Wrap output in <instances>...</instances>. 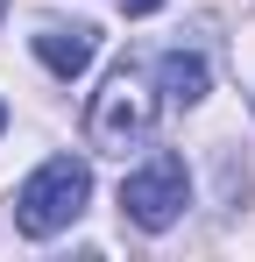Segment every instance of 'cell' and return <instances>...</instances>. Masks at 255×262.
<instances>
[{"instance_id":"obj_1","label":"cell","mask_w":255,"mask_h":262,"mask_svg":"<svg viewBox=\"0 0 255 262\" xmlns=\"http://www.w3.org/2000/svg\"><path fill=\"white\" fill-rule=\"evenodd\" d=\"M85 199H92V170H85L78 156H50V163L14 191V227H22L29 241H50V234H64V227L85 213Z\"/></svg>"},{"instance_id":"obj_2","label":"cell","mask_w":255,"mask_h":262,"mask_svg":"<svg viewBox=\"0 0 255 262\" xmlns=\"http://www.w3.org/2000/svg\"><path fill=\"white\" fill-rule=\"evenodd\" d=\"M184 206H192V170H184V156H170V149H156L142 170L121 177V213L135 220L142 234L177 227V220H184Z\"/></svg>"},{"instance_id":"obj_3","label":"cell","mask_w":255,"mask_h":262,"mask_svg":"<svg viewBox=\"0 0 255 262\" xmlns=\"http://www.w3.org/2000/svg\"><path fill=\"white\" fill-rule=\"evenodd\" d=\"M149 121H156V99H149V85H142V71H114L107 85L92 92V114H85V135L99 142V149H128V142H142L149 135Z\"/></svg>"},{"instance_id":"obj_4","label":"cell","mask_w":255,"mask_h":262,"mask_svg":"<svg viewBox=\"0 0 255 262\" xmlns=\"http://www.w3.org/2000/svg\"><path fill=\"white\" fill-rule=\"evenodd\" d=\"M92 50H99L92 29H36V57L57 71V78H78L85 64H92Z\"/></svg>"},{"instance_id":"obj_5","label":"cell","mask_w":255,"mask_h":262,"mask_svg":"<svg viewBox=\"0 0 255 262\" xmlns=\"http://www.w3.org/2000/svg\"><path fill=\"white\" fill-rule=\"evenodd\" d=\"M156 71H163L170 106H199V99H206V57H192V50H170Z\"/></svg>"},{"instance_id":"obj_6","label":"cell","mask_w":255,"mask_h":262,"mask_svg":"<svg viewBox=\"0 0 255 262\" xmlns=\"http://www.w3.org/2000/svg\"><path fill=\"white\" fill-rule=\"evenodd\" d=\"M128 14H156V7H163V0H121Z\"/></svg>"},{"instance_id":"obj_7","label":"cell","mask_w":255,"mask_h":262,"mask_svg":"<svg viewBox=\"0 0 255 262\" xmlns=\"http://www.w3.org/2000/svg\"><path fill=\"white\" fill-rule=\"evenodd\" d=\"M0 128H7V106H0Z\"/></svg>"}]
</instances>
